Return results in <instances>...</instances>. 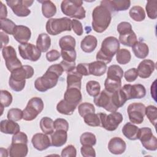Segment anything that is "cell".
<instances>
[{
  "label": "cell",
  "mask_w": 157,
  "mask_h": 157,
  "mask_svg": "<svg viewBox=\"0 0 157 157\" xmlns=\"http://www.w3.org/2000/svg\"><path fill=\"white\" fill-rule=\"evenodd\" d=\"M63 72L64 70L59 64L51 65L42 76L35 80V88L40 92H45L53 88L56 85L58 78Z\"/></svg>",
  "instance_id": "obj_1"
},
{
  "label": "cell",
  "mask_w": 157,
  "mask_h": 157,
  "mask_svg": "<svg viewBox=\"0 0 157 157\" xmlns=\"http://www.w3.org/2000/svg\"><path fill=\"white\" fill-rule=\"evenodd\" d=\"M112 20V12L105 6H96L92 12V27L98 33H103L109 27Z\"/></svg>",
  "instance_id": "obj_2"
},
{
  "label": "cell",
  "mask_w": 157,
  "mask_h": 157,
  "mask_svg": "<svg viewBox=\"0 0 157 157\" xmlns=\"http://www.w3.org/2000/svg\"><path fill=\"white\" fill-rule=\"evenodd\" d=\"M120 46L118 39L115 37L109 36L105 38L102 42L100 50L96 54V60L105 64L110 63L113 56L120 49Z\"/></svg>",
  "instance_id": "obj_3"
},
{
  "label": "cell",
  "mask_w": 157,
  "mask_h": 157,
  "mask_svg": "<svg viewBox=\"0 0 157 157\" xmlns=\"http://www.w3.org/2000/svg\"><path fill=\"white\" fill-rule=\"evenodd\" d=\"M34 69L29 65H23L11 72L9 85L18 88L25 86L26 79L31 78L34 75Z\"/></svg>",
  "instance_id": "obj_4"
},
{
  "label": "cell",
  "mask_w": 157,
  "mask_h": 157,
  "mask_svg": "<svg viewBox=\"0 0 157 157\" xmlns=\"http://www.w3.org/2000/svg\"><path fill=\"white\" fill-rule=\"evenodd\" d=\"M82 4L81 0H64L61 4V9L66 16L78 20L83 19L86 16V11Z\"/></svg>",
  "instance_id": "obj_5"
},
{
  "label": "cell",
  "mask_w": 157,
  "mask_h": 157,
  "mask_svg": "<svg viewBox=\"0 0 157 157\" xmlns=\"http://www.w3.org/2000/svg\"><path fill=\"white\" fill-rule=\"evenodd\" d=\"M72 20L67 17L60 18H50L45 25V29L48 34L56 36L64 31H70Z\"/></svg>",
  "instance_id": "obj_6"
},
{
  "label": "cell",
  "mask_w": 157,
  "mask_h": 157,
  "mask_svg": "<svg viewBox=\"0 0 157 157\" xmlns=\"http://www.w3.org/2000/svg\"><path fill=\"white\" fill-rule=\"evenodd\" d=\"M98 114L100 119L101 126L109 131H113L117 129L123 120L121 113L117 111L111 112L109 115L102 112Z\"/></svg>",
  "instance_id": "obj_7"
},
{
  "label": "cell",
  "mask_w": 157,
  "mask_h": 157,
  "mask_svg": "<svg viewBox=\"0 0 157 157\" xmlns=\"http://www.w3.org/2000/svg\"><path fill=\"white\" fill-rule=\"evenodd\" d=\"M138 139L141 142L142 146L147 150L155 151L157 149V139L153 136L151 129L148 127L139 129Z\"/></svg>",
  "instance_id": "obj_8"
},
{
  "label": "cell",
  "mask_w": 157,
  "mask_h": 157,
  "mask_svg": "<svg viewBox=\"0 0 157 157\" xmlns=\"http://www.w3.org/2000/svg\"><path fill=\"white\" fill-rule=\"evenodd\" d=\"M2 56L5 60L7 69L10 72L22 66L21 63L17 56L15 48L12 46H6L2 48Z\"/></svg>",
  "instance_id": "obj_9"
},
{
  "label": "cell",
  "mask_w": 157,
  "mask_h": 157,
  "mask_svg": "<svg viewBox=\"0 0 157 157\" xmlns=\"http://www.w3.org/2000/svg\"><path fill=\"white\" fill-rule=\"evenodd\" d=\"M145 106L140 102H133L130 104L127 108V112L131 123L134 124H141L144 121Z\"/></svg>",
  "instance_id": "obj_10"
},
{
  "label": "cell",
  "mask_w": 157,
  "mask_h": 157,
  "mask_svg": "<svg viewBox=\"0 0 157 157\" xmlns=\"http://www.w3.org/2000/svg\"><path fill=\"white\" fill-rule=\"evenodd\" d=\"M33 2V1L26 0L6 1L7 4L11 8L14 14L20 17H27L31 13V10L28 7H30Z\"/></svg>",
  "instance_id": "obj_11"
},
{
  "label": "cell",
  "mask_w": 157,
  "mask_h": 157,
  "mask_svg": "<svg viewBox=\"0 0 157 157\" xmlns=\"http://www.w3.org/2000/svg\"><path fill=\"white\" fill-rule=\"evenodd\" d=\"M18 48L20 55L24 59L36 61L41 56V52L33 44H21L18 45Z\"/></svg>",
  "instance_id": "obj_12"
},
{
  "label": "cell",
  "mask_w": 157,
  "mask_h": 157,
  "mask_svg": "<svg viewBox=\"0 0 157 157\" xmlns=\"http://www.w3.org/2000/svg\"><path fill=\"white\" fill-rule=\"evenodd\" d=\"M121 90L126 95L127 100L141 99L146 95V89L142 84H126L121 87Z\"/></svg>",
  "instance_id": "obj_13"
},
{
  "label": "cell",
  "mask_w": 157,
  "mask_h": 157,
  "mask_svg": "<svg viewBox=\"0 0 157 157\" xmlns=\"http://www.w3.org/2000/svg\"><path fill=\"white\" fill-rule=\"evenodd\" d=\"M111 97L112 93H109L105 90H102L97 96L94 97V103L96 106L104 108L108 112H116L117 110L112 104Z\"/></svg>",
  "instance_id": "obj_14"
},
{
  "label": "cell",
  "mask_w": 157,
  "mask_h": 157,
  "mask_svg": "<svg viewBox=\"0 0 157 157\" xmlns=\"http://www.w3.org/2000/svg\"><path fill=\"white\" fill-rule=\"evenodd\" d=\"M101 5L107 7L111 12L126 10L131 6L129 0H113V1H102Z\"/></svg>",
  "instance_id": "obj_15"
},
{
  "label": "cell",
  "mask_w": 157,
  "mask_h": 157,
  "mask_svg": "<svg viewBox=\"0 0 157 157\" xmlns=\"http://www.w3.org/2000/svg\"><path fill=\"white\" fill-rule=\"evenodd\" d=\"M156 67L155 63L150 59H144L138 65L137 69L138 76L142 78L150 77Z\"/></svg>",
  "instance_id": "obj_16"
},
{
  "label": "cell",
  "mask_w": 157,
  "mask_h": 157,
  "mask_svg": "<svg viewBox=\"0 0 157 157\" xmlns=\"http://www.w3.org/2000/svg\"><path fill=\"white\" fill-rule=\"evenodd\" d=\"M31 142L34 148L39 151L46 150L51 145V141L49 137L44 133L35 134L32 137Z\"/></svg>",
  "instance_id": "obj_17"
},
{
  "label": "cell",
  "mask_w": 157,
  "mask_h": 157,
  "mask_svg": "<svg viewBox=\"0 0 157 157\" xmlns=\"http://www.w3.org/2000/svg\"><path fill=\"white\" fill-rule=\"evenodd\" d=\"M13 36L14 39L21 44L28 43L31 36L30 29L24 25H17L15 28Z\"/></svg>",
  "instance_id": "obj_18"
},
{
  "label": "cell",
  "mask_w": 157,
  "mask_h": 157,
  "mask_svg": "<svg viewBox=\"0 0 157 157\" xmlns=\"http://www.w3.org/2000/svg\"><path fill=\"white\" fill-rule=\"evenodd\" d=\"M126 148V144L124 140L119 137H114L112 138L108 144L109 151L114 155H121L124 152Z\"/></svg>",
  "instance_id": "obj_19"
},
{
  "label": "cell",
  "mask_w": 157,
  "mask_h": 157,
  "mask_svg": "<svg viewBox=\"0 0 157 157\" xmlns=\"http://www.w3.org/2000/svg\"><path fill=\"white\" fill-rule=\"evenodd\" d=\"M64 99L68 103L77 107L82 99L80 90L77 88H67L64 94Z\"/></svg>",
  "instance_id": "obj_20"
},
{
  "label": "cell",
  "mask_w": 157,
  "mask_h": 157,
  "mask_svg": "<svg viewBox=\"0 0 157 157\" xmlns=\"http://www.w3.org/2000/svg\"><path fill=\"white\" fill-rule=\"evenodd\" d=\"M8 151L9 156L10 157H25L28 152L27 144L11 143Z\"/></svg>",
  "instance_id": "obj_21"
},
{
  "label": "cell",
  "mask_w": 157,
  "mask_h": 157,
  "mask_svg": "<svg viewBox=\"0 0 157 157\" xmlns=\"http://www.w3.org/2000/svg\"><path fill=\"white\" fill-rule=\"evenodd\" d=\"M0 129L1 132L7 134H15L20 131L19 124L14 121L3 120L0 123Z\"/></svg>",
  "instance_id": "obj_22"
},
{
  "label": "cell",
  "mask_w": 157,
  "mask_h": 157,
  "mask_svg": "<svg viewBox=\"0 0 157 157\" xmlns=\"http://www.w3.org/2000/svg\"><path fill=\"white\" fill-rule=\"evenodd\" d=\"M97 44L98 40L95 36L87 35L82 40L80 47L83 52L90 53L95 50L97 47Z\"/></svg>",
  "instance_id": "obj_23"
},
{
  "label": "cell",
  "mask_w": 157,
  "mask_h": 157,
  "mask_svg": "<svg viewBox=\"0 0 157 157\" xmlns=\"http://www.w3.org/2000/svg\"><path fill=\"white\" fill-rule=\"evenodd\" d=\"M51 145L59 147L64 145L67 139V131L64 130H56L51 134Z\"/></svg>",
  "instance_id": "obj_24"
},
{
  "label": "cell",
  "mask_w": 157,
  "mask_h": 157,
  "mask_svg": "<svg viewBox=\"0 0 157 157\" xmlns=\"http://www.w3.org/2000/svg\"><path fill=\"white\" fill-rule=\"evenodd\" d=\"M82 78V75L77 72L75 69L70 72H68L66 78L67 88H77L80 90Z\"/></svg>",
  "instance_id": "obj_25"
},
{
  "label": "cell",
  "mask_w": 157,
  "mask_h": 157,
  "mask_svg": "<svg viewBox=\"0 0 157 157\" xmlns=\"http://www.w3.org/2000/svg\"><path fill=\"white\" fill-rule=\"evenodd\" d=\"M131 47L134 55L137 58L144 59L148 55L149 48L145 42L137 41Z\"/></svg>",
  "instance_id": "obj_26"
},
{
  "label": "cell",
  "mask_w": 157,
  "mask_h": 157,
  "mask_svg": "<svg viewBox=\"0 0 157 157\" xmlns=\"http://www.w3.org/2000/svg\"><path fill=\"white\" fill-rule=\"evenodd\" d=\"M121 87V79L114 77H107L104 82L105 90L109 93H114Z\"/></svg>",
  "instance_id": "obj_27"
},
{
  "label": "cell",
  "mask_w": 157,
  "mask_h": 157,
  "mask_svg": "<svg viewBox=\"0 0 157 157\" xmlns=\"http://www.w3.org/2000/svg\"><path fill=\"white\" fill-rule=\"evenodd\" d=\"M139 129V128L133 124V123H127L123 126L122 132L127 139L131 140H135L138 139Z\"/></svg>",
  "instance_id": "obj_28"
},
{
  "label": "cell",
  "mask_w": 157,
  "mask_h": 157,
  "mask_svg": "<svg viewBox=\"0 0 157 157\" xmlns=\"http://www.w3.org/2000/svg\"><path fill=\"white\" fill-rule=\"evenodd\" d=\"M90 74L95 76H101L107 70V65L102 61H96L89 63Z\"/></svg>",
  "instance_id": "obj_29"
},
{
  "label": "cell",
  "mask_w": 157,
  "mask_h": 157,
  "mask_svg": "<svg viewBox=\"0 0 157 157\" xmlns=\"http://www.w3.org/2000/svg\"><path fill=\"white\" fill-rule=\"evenodd\" d=\"M112 104L115 109L117 110L120 107H122L128 101L124 93L122 91L121 88L118 91L112 93Z\"/></svg>",
  "instance_id": "obj_30"
},
{
  "label": "cell",
  "mask_w": 157,
  "mask_h": 157,
  "mask_svg": "<svg viewBox=\"0 0 157 157\" xmlns=\"http://www.w3.org/2000/svg\"><path fill=\"white\" fill-rule=\"evenodd\" d=\"M51 45L50 36L45 33H41L38 36L36 40V47L41 52H46Z\"/></svg>",
  "instance_id": "obj_31"
},
{
  "label": "cell",
  "mask_w": 157,
  "mask_h": 157,
  "mask_svg": "<svg viewBox=\"0 0 157 157\" xmlns=\"http://www.w3.org/2000/svg\"><path fill=\"white\" fill-rule=\"evenodd\" d=\"M118 41L123 45L131 47L137 42V38L135 33L131 30L124 34H120Z\"/></svg>",
  "instance_id": "obj_32"
},
{
  "label": "cell",
  "mask_w": 157,
  "mask_h": 157,
  "mask_svg": "<svg viewBox=\"0 0 157 157\" xmlns=\"http://www.w3.org/2000/svg\"><path fill=\"white\" fill-rule=\"evenodd\" d=\"M39 2L42 3V12L45 18H50L56 14V7L52 1L48 0Z\"/></svg>",
  "instance_id": "obj_33"
},
{
  "label": "cell",
  "mask_w": 157,
  "mask_h": 157,
  "mask_svg": "<svg viewBox=\"0 0 157 157\" xmlns=\"http://www.w3.org/2000/svg\"><path fill=\"white\" fill-rule=\"evenodd\" d=\"M76 106L66 102L64 99L60 101L56 105V110L61 114L71 115L73 114Z\"/></svg>",
  "instance_id": "obj_34"
},
{
  "label": "cell",
  "mask_w": 157,
  "mask_h": 157,
  "mask_svg": "<svg viewBox=\"0 0 157 157\" xmlns=\"http://www.w3.org/2000/svg\"><path fill=\"white\" fill-rule=\"evenodd\" d=\"M53 120L48 117H43L40 121V128L42 131L47 134H51L54 132V124Z\"/></svg>",
  "instance_id": "obj_35"
},
{
  "label": "cell",
  "mask_w": 157,
  "mask_h": 157,
  "mask_svg": "<svg viewBox=\"0 0 157 157\" xmlns=\"http://www.w3.org/2000/svg\"><path fill=\"white\" fill-rule=\"evenodd\" d=\"M76 42L74 37L67 35L62 37L59 40V45L61 50H73L75 49Z\"/></svg>",
  "instance_id": "obj_36"
},
{
  "label": "cell",
  "mask_w": 157,
  "mask_h": 157,
  "mask_svg": "<svg viewBox=\"0 0 157 157\" xmlns=\"http://www.w3.org/2000/svg\"><path fill=\"white\" fill-rule=\"evenodd\" d=\"M130 17L136 21H142L145 18V12L144 9L139 6H133L129 12Z\"/></svg>",
  "instance_id": "obj_37"
},
{
  "label": "cell",
  "mask_w": 157,
  "mask_h": 157,
  "mask_svg": "<svg viewBox=\"0 0 157 157\" xmlns=\"http://www.w3.org/2000/svg\"><path fill=\"white\" fill-rule=\"evenodd\" d=\"M40 112L31 105L27 104L26 107L23 110V119L25 121H32L34 120Z\"/></svg>",
  "instance_id": "obj_38"
},
{
  "label": "cell",
  "mask_w": 157,
  "mask_h": 157,
  "mask_svg": "<svg viewBox=\"0 0 157 157\" xmlns=\"http://www.w3.org/2000/svg\"><path fill=\"white\" fill-rule=\"evenodd\" d=\"M131 59L130 52L126 48L119 49L116 53V60L118 64H128Z\"/></svg>",
  "instance_id": "obj_39"
},
{
  "label": "cell",
  "mask_w": 157,
  "mask_h": 157,
  "mask_svg": "<svg viewBox=\"0 0 157 157\" xmlns=\"http://www.w3.org/2000/svg\"><path fill=\"white\" fill-rule=\"evenodd\" d=\"M1 22V29L8 34H12L13 33L15 28L16 27L15 23L9 18L0 19Z\"/></svg>",
  "instance_id": "obj_40"
},
{
  "label": "cell",
  "mask_w": 157,
  "mask_h": 157,
  "mask_svg": "<svg viewBox=\"0 0 157 157\" xmlns=\"http://www.w3.org/2000/svg\"><path fill=\"white\" fill-rule=\"evenodd\" d=\"M86 90L88 94L92 97L97 96L101 90V86L98 82L95 80H90L86 83Z\"/></svg>",
  "instance_id": "obj_41"
},
{
  "label": "cell",
  "mask_w": 157,
  "mask_h": 157,
  "mask_svg": "<svg viewBox=\"0 0 157 157\" xmlns=\"http://www.w3.org/2000/svg\"><path fill=\"white\" fill-rule=\"evenodd\" d=\"M80 142L82 145L93 146L96 143V137L93 133L85 132L81 135L80 137Z\"/></svg>",
  "instance_id": "obj_42"
},
{
  "label": "cell",
  "mask_w": 157,
  "mask_h": 157,
  "mask_svg": "<svg viewBox=\"0 0 157 157\" xmlns=\"http://www.w3.org/2000/svg\"><path fill=\"white\" fill-rule=\"evenodd\" d=\"M145 115L147 116L150 123L156 126V120H157V108L156 106L153 105H150L145 107Z\"/></svg>",
  "instance_id": "obj_43"
},
{
  "label": "cell",
  "mask_w": 157,
  "mask_h": 157,
  "mask_svg": "<svg viewBox=\"0 0 157 157\" xmlns=\"http://www.w3.org/2000/svg\"><path fill=\"white\" fill-rule=\"evenodd\" d=\"M78 112L82 117H84L86 115L91 113H95V108L91 103L83 102L78 105Z\"/></svg>",
  "instance_id": "obj_44"
},
{
  "label": "cell",
  "mask_w": 157,
  "mask_h": 157,
  "mask_svg": "<svg viewBox=\"0 0 157 157\" xmlns=\"http://www.w3.org/2000/svg\"><path fill=\"white\" fill-rule=\"evenodd\" d=\"M145 10L150 18L156 19L157 18V1H148L145 6Z\"/></svg>",
  "instance_id": "obj_45"
},
{
  "label": "cell",
  "mask_w": 157,
  "mask_h": 157,
  "mask_svg": "<svg viewBox=\"0 0 157 157\" xmlns=\"http://www.w3.org/2000/svg\"><path fill=\"white\" fill-rule=\"evenodd\" d=\"M85 123L90 126L93 127L99 126L100 125V119L98 116V114L95 113H91L86 115L83 117Z\"/></svg>",
  "instance_id": "obj_46"
},
{
  "label": "cell",
  "mask_w": 157,
  "mask_h": 157,
  "mask_svg": "<svg viewBox=\"0 0 157 157\" xmlns=\"http://www.w3.org/2000/svg\"><path fill=\"white\" fill-rule=\"evenodd\" d=\"M123 70L118 65L113 64L108 67L107 77H114L121 79L123 78Z\"/></svg>",
  "instance_id": "obj_47"
},
{
  "label": "cell",
  "mask_w": 157,
  "mask_h": 157,
  "mask_svg": "<svg viewBox=\"0 0 157 157\" xmlns=\"http://www.w3.org/2000/svg\"><path fill=\"white\" fill-rule=\"evenodd\" d=\"M12 96L7 90H1L0 92V103L1 106L3 107H9L12 102Z\"/></svg>",
  "instance_id": "obj_48"
},
{
  "label": "cell",
  "mask_w": 157,
  "mask_h": 157,
  "mask_svg": "<svg viewBox=\"0 0 157 157\" xmlns=\"http://www.w3.org/2000/svg\"><path fill=\"white\" fill-rule=\"evenodd\" d=\"M7 119L14 121H20L23 119V110L18 108L10 109L7 115Z\"/></svg>",
  "instance_id": "obj_49"
},
{
  "label": "cell",
  "mask_w": 157,
  "mask_h": 157,
  "mask_svg": "<svg viewBox=\"0 0 157 157\" xmlns=\"http://www.w3.org/2000/svg\"><path fill=\"white\" fill-rule=\"evenodd\" d=\"M61 56L63 60L68 62H75L77 53L75 49L73 50H61Z\"/></svg>",
  "instance_id": "obj_50"
},
{
  "label": "cell",
  "mask_w": 157,
  "mask_h": 157,
  "mask_svg": "<svg viewBox=\"0 0 157 157\" xmlns=\"http://www.w3.org/2000/svg\"><path fill=\"white\" fill-rule=\"evenodd\" d=\"M55 130H64L67 131L69 129V123L67 121L63 118H57L53 123Z\"/></svg>",
  "instance_id": "obj_51"
},
{
  "label": "cell",
  "mask_w": 157,
  "mask_h": 157,
  "mask_svg": "<svg viewBox=\"0 0 157 157\" xmlns=\"http://www.w3.org/2000/svg\"><path fill=\"white\" fill-rule=\"evenodd\" d=\"M61 156L62 157H75L77 150L72 145H69L62 150Z\"/></svg>",
  "instance_id": "obj_52"
},
{
  "label": "cell",
  "mask_w": 157,
  "mask_h": 157,
  "mask_svg": "<svg viewBox=\"0 0 157 157\" xmlns=\"http://www.w3.org/2000/svg\"><path fill=\"white\" fill-rule=\"evenodd\" d=\"M124 77L128 82H132L136 80L138 77V73L137 69L134 67L129 69V70L126 71L124 74Z\"/></svg>",
  "instance_id": "obj_53"
},
{
  "label": "cell",
  "mask_w": 157,
  "mask_h": 157,
  "mask_svg": "<svg viewBox=\"0 0 157 157\" xmlns=\"http://www.w3.org/2000/svg\"><path fill=\"white\" fill-rule=\"evenodd\" d=\"M80 152L84 157H95L96 151L93 146L82 145L80 148Z\"/></svg>",
  "instance_id": "obj_54"
},
{
  "label": "cell",
  "mask_w": 157,
  "mask_h": 157,
  "mask_svg": "<svg viewBox=\"0 0 157 157\" xmlns=\"http://www.w3.org/2000/svg\"><path fill=\"white\" fill-rule=\"evenodd\" d=\"M28 136L23 132H18L13 135L12 138V143H28Z\"/></svg>",
  "instance_id": "obj_55"
},
{
  "label": "cell",
  "mask_w": 157,
  "mask_h": 157,
  "mask_svg": "<svg viewBox=\"0 0 157 157\" xmlns=\"http://www.w3.org/2000/svg\"><path fill=\"white\" fill-rule=\"evenodd\" d=\"M75 71L82 76L90 75L89 70V63H80L75 67Z\"/></svg>",
  "instance_id": "obj_56"
},
{
  "label": "cell",
  "mask_w": 157,
  "mask_h": 157,
  "mask_svg": "<svg viewBox=\"0 0 157 157\" xmlns=\"http://www.w3.org/2000/svg\"><path fill=\"white\" fill-rule=\"evenodd\" d=\"M71 28L74 31V32L77 36H82L83 34V26L82 23L78 20L74 19L72 20Z\"/></svg>",
  "instance_id": "obj_57"
},
{
  "label": "cell",
  "mask_w": 157,
  "mask_h": 157,
  "mask_svg": "<svg viewBox=\"0 0 157 157\" xmlns=\"http://www.w3.org/2000/svg\"><path fill=\"white\" fill-rule=\"evenodd\" d=\"M117 28V31L120 34H122L132 30L131 23L127 21H122L118 25Z\"/></svg>",
  "instance_id": "obj_58"
},
{
  "label": "cell",
  "mask_w": 157,
  "mask_h": 157,
  "mask_svg": "<svg viewBox=\"0 0 157 157\" xmlns=\"http://www.w3.org/2000/svg\"><path fill=\"white\" fill-rule=\"evenodd\" d=\"M61 56V53L56 50H52L47 53L46 58L49 62H53L58 60Z\"/></svg>",
  "instance_id": "obj_59"
},
{
  "label": "cell",
  "mask_w": 157,
  "mask_h": 157,
  "mask_svg": "<svg viewBox=\"0 0 157 157\" xmlns=\"http://www.w3.org/2000/svg\"><path fill=\"white\" fill-rule=\"evenodd\" d=\"M59 64L62 66L64 71L67 73L70 72L75 69V62H68L63 60L60 62Z\"/></svg>",
  "instance_id": "obj_60"
},
{
  "label": "cell",
  "mask_w": 157,
  "mask_h": 157,
  "mask_svg": "<svg viewBox=\"0 0 157 157\" xmlns=\"http://www.w3.org/2000/svg\"><path fill=\"white\" fill-rule=\"evenodd\" d=\"M0 36H1V48H2L3 47H6L7 44H8L9 42V37L6 33H5L3 31L0 32Z\"/></svg>",
  "instance_id": "obj_61"
},
{
  "label": "cell",
  "mask_w": 157,
  "mask_h": 157,
  "mask_svg": "<svg viewBox=\"0 0 157 157\" xmlns=\"http://www.w3.org/2000/svg\"><path fill=\"white\" fill-rule=\"evenodd\" d=\"M1 15H0V18H6L7 15V10L6 6L1 1Z\"/></svg>",
  "instance_id": "obj_62"
},
{
  "label": "cell",
  "mask_w": 157,
  "mask_h": 157,
  "mask_svg": "<svg viewBox=\"0 0 157 157\" xmlns=\"http://www.w3.org/2000/svg\"><path fill=\"white\" fill-rule=\"evenodd\" d=\"M155 88H156V80L154 81L153 84L151 86V94L154 100L156 101V96H155Z\"/></svg>",
  "instance_id": "obj_63"
}]
</instances>
